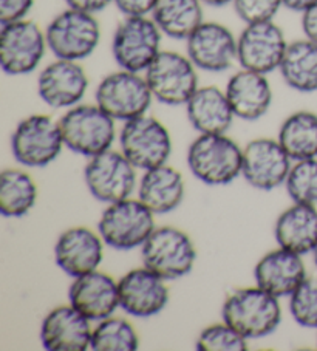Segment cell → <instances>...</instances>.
Returning <instances> with one entry per match:
<instances>
[{"mask_svg":"<svg viewBox=\"0 0 317 351\" xmlns=\"http://www.w3.org/2000/svg\"><path fill=\"white\" fill-rule=\"evenodd\" d=\"M189 171L207 186H226L242 175L243 149L226 133H200L187 150Z\"/></svg>","mask_w":317,"mask_h":351,"instance_id":"1","label":"cell"},{"mask_svg":"<svg viewBox=\"0 0 317 351\" xmlns=\"http://www.w3.org/2000/svg\"><path fill=\"white\" fill-rule=\"evenodd\" d=\"M222 314L224 322L248 341L272 335L282 322L279 298L260 287L235 289L224 300Z\"/></svg>","mask_w":317,"mask_h":351,"instance_id":"2","label":"cell"},{"mask_svg":"<svg viewBox=\"0 0 317 351\" xmlns=\"http://www.w3.org/2000/svg\"><path fill=\"white\" fill-rule=\"evenodd\" d=\"M115 121L97 104H78L69 108L59 119L65 147L87 158L106 152L112 149L117 138Z\"/></svg>","mask_w":317,"mask_h":351,"instance_id":"3","label":"cell"},{"mask_svg":"<svg viewBox=\"0 0 317 351\" xmlns=\"http://www.w3.org/2000/svg\"><path fill=\"white\" fill-rule=\"evenodd\" d=\"M154 215L139 198H126L104 209L97 231L107 246L118 251H132L141 247L155 231Z\"/></svg>","mask_w":317,"mask_h":351,"instance_id":"4","label":"cell"},{"mask_svg":"<svg viewBox=\"0 0 317 351\" xmlns=\"http://www.w3.org/2000/svg\"><path fill=\"white\" fill-rule=\"evenodd\" d=\"M163 33L149 16H124L112 39V56L119 69L143 73L161 51Z\"/></svg>","mask_w":317,"mask_h":351,"instance_id":"5","label":"cell"},{"mask_svg":"<svg viewBox=\"0 0 317 351\" xmlns=\"http://www.w3.org/2000/svg\"><path fill=\"white\" fill-rule=\"evenodd\" d=\"M48 50L56 59L79 60L93 54L101 42V27L95 14L67 10L54 16L45 29Z\"/></svg>","mask_w":317,"mask_h":351,"instance_id":"6","label":"cell"},{"mask_svg":"<svg viewBox=\"0 0 317 351\" xmlns=\"http://www.w3.org/2000/svg\"><path fill=\"white\" fill-rule=\"evenodd\" d=\"M145 268L156 272L164 280H176L187 276L197 262V250L191 237L174 226L155 228L141 246Z\"/></svg>","mask_w":317,"mask_h":351,"instance_id":"7","label":"cell"},{"mask_svg":"<svg viewBox=\"0 0 317 351\" xmlns=\"http://www.w3.org/2000/svg\"><path fill=\"white\" fill-rule=\"evenodd\" d=\"M197 70L187 54L161 50L144 71V76L158 102L166 106H186L200 87Z\"/></svg>","mask_w":317,"mask_h":351,"instance_id":"8","label":"cell"},{"mask_svg":"<svg viewBox=\"0 0 317 351\" xmlns=\"http://www.w3.org/2000/svg\"><path fill=\"white\" fill-rule=\"evenodd\" d=\"M119 146L133 166L149 171L167 165L172 154V138L161 121L143 114L126 121L119 132Z\"/></svg>","mask_w":317,"mask_h":351,"instance_id":"9","label":"cell"},{"mask_svg":"<svg viewBox=\"0 0 317 351\" xmlns=\"http://www.w3.org/2000/svg\"><path fill=\"white\" fill-rule=\"evenodd\" d=\"M95 98L104 112L123 123L148 113L155 99L145 76L123 69L102 77Z\"/></svg>","mask_w":317,"mask_h":351,"instance_id":"10","label":"cell"},{"mask_svg":"<svg viewBox=\"0 0 317 351\" xmlns=\"http://www.w3.org/2000/svg\"><path fill=\"white\" fill-rule=\"evenodd\" d=\"M65 147L59 121L48 114H32L17 124L11 136V150L17 162L25 167H45Z\"/></svg>","mask_w":317,"mask_h":351,"instance_id":"11","label":"cell"},{"mask_svg":"<svg viewBox=\"0 0 317 351\" xmlns=\"http://www.w3.org/2000/svg\"><path fill=\"white\" fill-rule=\"evenodd\" d=\"M48 48L45 32L28 19L0 25V66L8 76H25L38 69Z\"/></svg>","mask_w":317,"mask_h":351,"instance_id":"12","label":"cell"},{"mask_svg":"<svg viewBox=\"0 0 317 351\" xmlns=\"http://www.w3.org/2000/svg\"><path fill=\"white\" fill-rule=\"evenodd\" d=\"M84 178L93 198L110 204L130 198L137 187V167L123 152L108 149L91 156L84 169Z\"/></svg>","mask_w":317,"mask_h":351,"instance_id":"13","label":"cell"},{"mask_svg":"<svg viewBox=\"0 0 317 351\" xmlns=\"http://www.w3.org/2000/svg\"><path fill=\"white\" fill-rule=\"evenodd\" d=\"M288 45L274 21L248 23L237 38V62L242 69L270 75L280 69Z\"/></svg>","mask_w":317,"mask_h":351,"instance_id":"14","label":"cell"},{"mask_svg":"<svg viewBox=\"0 0 317 351\" xmlns=\"http://www.w3.org/2000/svg\"><path fill=\"white\" fill-rule=\"evenodd\" d=\"M291 161L279 139L257 138L243 149L242 175L255 189L272 191L285 184L292 167Z\"/></svg>","mask_w":317,"mask_h":351,"instance_id":"15","label":"cell"},{"mask_svg":"<svg viewBox=\"0 0 317 351\" xmlns=\"http://www.w3.org/2000/svg\"><path fill=\"white\" fill-rule=\"evenodd\" d=\"M186 54L198 70L223 73L237 62V39L223 23L203 22L186 39Z\"/></svg>","mask_w":317,"mask_h":351,"instance_id":"16","label":"cell"},{"mask_svg":"<svg viewBox=\"0 0 317 351\" xmlns=\"http://www.w3.org/2000/svg\"><path fill=\"white\" fill-rule=\"evenodd\" d=\"M119 306L138 319L160 314L169 302L166 280L149 268H135L118 280Z\"/></svg>","mask_w":317,"mask_h":351,"instance_id":"17","label":"cell"},{"mask_svg":"<svg viewBox=\"0 0 317 351\" xmlns=\"http://www.w3.org/2000/svg\"><path fill=\"white\" fill-rule=\"evenodd\" d=\"M89 76L76 60L56 59L38 76V95L53 108H71L87 93Z\"/></svg>","mask_w":317,"mask_h":351,"instance_id":"18","label":"cell"},{"mask_svg":"<svg viewBox=\"0 0 317 351\" xmlns=\"http://www.w3.org/2000/svg\"><path fill=\"white\" fill-rule=\"evenodd\" d=\"M104 240L89 228H70L59 235L54 245V260L73 278L93 272L102 263Z\"/></svg>","mask_w":317,"mask_h":351,"instance_id":"19","label":"cell"},{"mask_svg":"<svg viewBox=\"0 0 317 351\" xmlns=\"http://www.w3.org/2000/svg\"><path fill=\"white\" fill-rule=\"evenodd\" d=\"M90 322L91 320L73 305L56 306L42 320V347L48 351L89 350L93 332Z\"/></svg>","mask_w":317,"mask_h":351,"instance_id":"20","label":"cell"},{"mask_svg":"<svg viewBox=\"0 0 317 351\" xmlns=\"http://www.w3.org/2000/svg\"><path fill=\"white\" fill-rule=\"evenodd\" d=\"M254 278L257 287L276 298H290L307 278V268L301 254L279 246L259 260Z\"/></svg>","mask_w":317,"mask_h":351,"instance_id":"21","label":"cell"},{"mask_svg":"<svg viewBox=\"0 0 317 351\" xmlns=\"http://www.w3.org/2000/svg\"><path fill=\"white\" fill-rule=\"evenodd\" d=\"M70 305L81 311L90 320H99L113 316L119 306L118 282L106 272L93 271L76 277L69 289Z\"/></svg>","mask_w":317,"mask_h":351,"instance_id":"22","label":"cell"},{"mask_svg":"<svg viewBox=\"0 0 317 351\" xmlns=\"http://www.w3.org/2000/svg\"><path fill=\"white\" fill-rule=\"evenodd\" d=\"M235 118L257 121L272 104V88L266 75L242 69L229 77L224 88Z\"/></svg>","mask_w":317,"mask_h":351,"instance_id":"23","label":"cell"},{"mask_svg":"<svg viewBox=\"0 0 317 351\" xmlns=\"http://www.w3.org/2000/svg\"><path fill=\"white\" fill-rule=\"evenodd\" d=\"M186 195V184L183 175L167 165L144 171L138 184V198L155 215L174 213L180 208Z\"/></svg>","mask_w":317,"mask_h":351,"instance_id":"24","label":"cell"},{"mask_svg":"<svg viewBox=\"0 0 317 351\" xmlns=\"http://www.w3.org/2000/svg\"><path fill=\"white\" fill-rule=\"evenodd\" d=\"M186 114L198 133H226L235 118L226 93L215 86L198 87L186 102Z\"/></svg>","mask_w":317,"mask_h":351,"instance_id":"25","label":"cell"},{"mask_svg":"<svg viewBox=\"0 0 317 351\" xmlns=\"http://www.w3.org/2000/svg\"><path fill=\"white\" fill-rule=\"evenodd\" d=\"M277 245L296 254L314 252L317 247V208L294 203L279 215L274 225Z\"/></svg>","mask_w":317,"mask_h":351,"instance_id":"26","label":"cell"},{"mask_svg":"<svg viewBox=\"0 0 317 351\" xmlns=\"http://www.w3.org/2000/svg\"><path fill=\"white\" fill-rule=\"evenodd\" d=\"M286 86L301 93L317 92V44L309 39L291 42L280 64Z\"/></svg>","mask_w":317,"mask_h":351,"instance_id":"27","label":"cell"},{"mask_svg":"<svg viewBox=\"0 0 317 351\" xmlns=\"http://www.w3.org/2000/svg\"><path fill=\"white\" fill-rule=\"evenodd\" d=\"M163 34L186 40L204 22L201 0H158L150 14Z\"/></svg>","mask_w":317,"mask_h":351,"instance_id":"28","label":"cell"},{"mask_svg":"<svg viewBox=\"0 0 317 351\" xmlns=\"http://www.w3.org/2000/svg\"><path fill=\"white\" fill-rule=\"evenodd\" d=\"M277 139L292 161L317 158V113L298 110L290 114L280 125Z\"/></svg>","mask_w":317,"mask_h":351,"instance_id":"29","label":"cell"},{"mask_svg":"<svg viewBox=\"0 0 317 351\" xmlns=\"http://www.w3.org/2000/svg\"><path fill=\"white\" fill-rule=\"evenodd\" d=\"M38 186L32 175L21 169H5L0 175V213L8 219H21L38 202Z\"/></svg>","mask_w":317,"mask_h":351,"instance_id":"30","label":"cell"},{"mask_svg":"<svg viewBox=\"0 0 317 351\" xmlns=\"http://www.w3.org/2000/svg\"><path fill=\"white\" fill-rule=\"evenodd\" d=\"M90 348L95 351H135L139 348V337L129 320L110 316L99 320L93 328Z\"/></svg>","mask_w":317,"mask_h":351,"instance_id":"31","label":"cell"},{"mask_svg":"<svg viewBox=\"0 0 317 351\" xmlns=\"http://www.w3.org/2000/svg\"><path fill=\"white\" fill-rule=\"evenodd\" d=\"M285 187L294 203L317 208V158L296 161L285 181Z\"/></svg>","mask_w":317,"mask_h":351,"instance_id":"32","label":"cell"},{"mask_svg":"<svg viewBox=\"0 0 317 351\" xmlns=\"http://www.w3.org/2000/svg\"><path fill=\"white\" fill-rule=\"evenodd\" d=\"M195 348L198 351H246L248 339L223 320L222 324L206 326L200 332Z\"/></svg>","mask_w":317,"mask_h":351,"instance_id":"33","label":"cell"},{"mask_svg":"<svg viewBox=\"0 0 317 351\" xmlns=\"http://www.w3.org/2000/svg\"><path fill=\"white\" fill-rule=\"evenodd\" d=\"M292 319L303 328L317 330V277H307L290 295Z\"/></svg>","mask_w":317,"mask_h":351,"instance_id":"34","label":"cell"},{"mask_svg":"<svg viewBox=\"0 0 317 351\" xmlns=\"http://www.w3.org/2000/svg\"><path fill=\"white\" fill-rule=\"evenodd\" d=\"M235 14L246 23L274 21L279 10L283 7L282 0H234Z\"/></svg>","mask_w":317,"mask_h":351,"instance_id":"35","label":"cell"},{"mask_svg":"<svg viewBox=\"0 0 317 351\" xmlns=\"http://www.w3.org/2000/svg\"><path fill=\"white\" fill-rule=\"evenodd\" d=\"M34 0H0V25L27 19Z\"/></svg>","mask_w":317,"mask_h":351,"instance_id":"36","label":"cell"},{"mask_svg":"<svg viewBox=\"0 0 317 351\" xmlns=\"http://www.w3.org/2000/svg\"><path fill=\"white\" fill-rule=\"evenodd\" d=\"M113 3L124 16H149L154 13L158 0H115Z\"/></svg>","mask_w":317,"mask_h":351,"instance_id":"37","label":"cell"},{"mask_svg":"<svg viewBox=\"0 0 317 351\" xmlns=\"http://www.w3.org/2000/svg\"><path fill=\"white\" fill-rule=\"evenodd\" d=\"M115 0H65L67 7L79 11H85V13L96 14L99 11L106 10L108 5L113 3Z\"/></svg>","mask_w":317,"mask_h":351,"instance_id":"38","label":"cell"},{"mask_svg":"<svg viewBox=\"0 0 317 351\" xmlns=\"http://www.w3.org/2000/svg\"><path fill=\"white\" fill-rule=\"evenodd\" d=\"M302 32L305 38L317 44V5L302 13Z\"/></svg>","mask_w":317,"mask_h":351,"instance_id":"39","label":"cell"},{"mask_svg":"<svg viewBox=\"0 0 317 351\" xmlns=\"http://www.w3.org/2000/svg\"><path fill=\"white\" fill-rule=\"evenodd\" d=\"M283 7L290 11H294V13H305V11L309 10L311 7L317 5V0H282Z\"/></svg>","mask_w":317,"mask_h":351,"instance_id":"40","label":"cell"},{"mask_svg":"<svg viewBox=\"0 0 317 351\" xmlns=\"http://www.w3.org/2000/svg\"><path fill=\"white\" fill-rule=\"evenodd\" d=\"M203 5H207V7H214V8H220V7H226V5L233 3L234 0H201Z\"/></svg>","mask_w":317,"mask_h":351,"instance_id":"41","label":"cell"},{"mask_svg":"<svg viewBox=\"0 0 317 351\" xmlns=\"http://www.w3.org/2000/svg\"><path fill=\"white\" fill-rule=\"evenodd\" d=\"M313 256H314V265H316V268H317V247H316V250H314Z\"/></svg>","mask_w":317,"mask_h":351,"instance_id":"42","label":"cell"}]
</instances>
